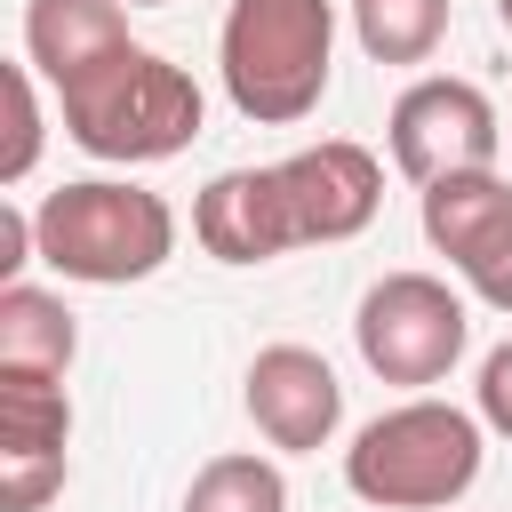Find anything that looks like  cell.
I'll return each mask as SVG.
<instances>
[{"label":"cell","mask_w":512,"mask_h":512,"mask_svg":"<svg viewBox=\"0 0 512 512\" xmlns=\"http://www.w3.org/2000/svg\"><path fill=\"white\" fill-rule=\"evenodd\" d=\"M184 512H288V480H280L272 456L232 448V456H208V464L192 472Z\"/></svg>","instance_id":"cell-14"},{"label":"cell","mask_w":512,"mask_h":512,"mask_svg":"<svg viewBox=\"0 0 512 512\" xmlns=\"http://www.w3.org/2000/svg\"><path fill=\"white\" fill-rule=\"evenodd\" d=\"M384 144H392V168L424 192V184L496 168L504 120H496L488 88H472V80H456V72H424V80L400 88V104H392V120H384Z\"/></svg>","instance_id":"cell-7"},{"label":"cell","mask_w":512,"mask_h":512,"mask_svg":"<svg viewBox=\"0 0 512 512\" xmlns=\"http://www.w3.org/2000/svg\"><path fill=\"white\" fill-rule=\"evenodd\" d=\"M56 112H64V136L88 152V160H120V168H144V160H176L192 136H200V88L184 64H168L160 48L128 40L120 56L88 64L80 80L56 88Z\"/></svg>","instance_id":"cell-2"},{"label":"cell","mask_w":512,"mask_h":512,"mask_svg":"<svg viewBox=\"0 0 512 512\" xmlns=\"http://www.w3.org/2000/svg\"><path fill=\"white\" fill-rule=\"evenodd\" d=\"M128 48V8L120 0H24V64L64 88L88 64Z\"/></svg>","instance_id":"cell-10"},{"label":"cell","mask_w":512,"mask_h":512,"mask_svg":"<svg viewBox=\"0 0 512 512\" xmlns=\"http://www.w3.org/2000/svg\"><path fill=\"white\" fill-rule=\"evenodd\" d=\"M504 224H512V184H504L496 168H472V176L424 184V240H432L456 272L488 264V248L504 240Z\"/></svg>","instance_id":"cell-11"},{"label":"cell","mask_w":512,"mask_h":512,"mask_svg":"<svg viewBox=\"0 0 512 512\" xmlns=\"http://www.w3.org/2000/svg\"><path fill=\"white\" fill-rule=\"evenodd\" d=\"M40 160V88L32 64H8V152H0V184H24Z\"/></svg>","instance_id":"cell-15"},{"label":"cell","mask_w":512,"mask_h":512,"mask_svg":"<svg viewBox=\"0 0 512 512\" xmlns=\"http://www.w3.org/2000/svg\"><path fill=\"white\" fill-rule=\"evenodd\" d=\"M32 240L48 272L80 288H128L176 256V208L128 176H80L32 208Z\"/></svg>","instance_id":"cell-4"},{"label":"cell","mask_w":512,"mask_h":512,"mask_svg":"<svg viewBox=\"0 0 512 512\" xmlns=\"http://www.w3.org/2000/svg\"><path fill=\"white\" fill-rule=\"evenodd\" d=\"M352 40L376 64H424L448 40V0H352Z\"/></svg>","instance_id":"cell-13"},{"label":"cell","mask_w":512,"mask_h":512,"mask_svg":"<svg viewBox=\"0 0 512 512\" xmlns=\"http://www.w3.org/2000/svg\"><path fill=\"white\" fill-rule=\"evenodd\" d=\"M32 256H40V240H32V216H24V208H8V216H0V272L16 280Z\"/></svg>","instance_id":"cell-18"},{"label":"cell","mask_w":512,"mask_h":512,"mask_svg":"<svg viewBox=\"0 0 512 512\" xmlns=\"http://www.w3.org/2000/svg\"><path fill=\"white\" fill-rule=\"evenodd\" d=\"M216 72L240 120L296 128L320 112L336 72V0H232L216 32Z\"/></svg>","instance_id":"cell-3"},{"label":"cell","mask_w":512,"mask_h":512,"mask_svg":"<svg viewBox=\"0 0 512 512\" xmlns=\"http://www.w3.org/2000/svg\"><path fill=\"white\" fill-rule=\"evenodd\" d=\"M240 400H248V424H256L272 448H288V456L328 448L336 424H344V384H336V368H328L312 344H264V352L248 360Z\"/></svg>","instance_id":"cell-9"},{"label":"cell","mask_w":512,"mask_h":512,"mask_svg":"<svg viewBox=\"0 0 512 512\" xmlns=\"http://www.w3.org/2000/svg\"><path fill=\"white\" fill-rule=\"evenodd\" d=\"M120 8H160V0H120Z\"/></svg>","instance_id":"cell-20"},{"label":"cell","mask_w":512,"mask_h":512,"mask_svg":"<svg viewBox=\"0 0 512 512\" xmlns=\"http://www.w3.org/2000/svg\"><path fill=\"white\" fill-rule=\"evenodd\" d=\"M352 344L384 384H440L472 344V312L432 272H384L352 312Z\"/></svg>","instance_id":"cell-6"},{"label":"cell","mask_w":512,"mask_h":512,"mask_svg":"<svg viewBox=\"0 0 512 512\" xmlns=\"http://www.w3.org/2000/svg\"><path fill=\"white\" fill-rule=\"evenodd\" d=\"M496 24H504V32H512V0H496Z\"/></svg>","instance_id":"cell-19"},{"label":"cell","mask_w":512,"mask_h":512,"mask_svg":"<svg viewBox=\"0 0 512 512\" xmlns=\"http://www.w3.org/2000/svg\"><path fill=\"white\" fill-rule=\"evenodd\" d=\"M472 400H480L472 416H480L496 440H512V336H504V344L480 360V384H472Z\"/></svg>","instance_id":"cell-16"},{"label":"cell","mask_w":512,"mask_h":512,"mask_svg":"<svg viewBox=\"0 0 512 512\" xmlns=\"http://www.w3.org/2000/svg\"><path fill=\"white\" fill-rule=\"evenodd\" d=\"M80 352V328L64 312V296L32 288V280H8L0 288V368H24V376H64Z\"/></svg>","instance_id":"cell-12"},{"label":"cell","mask_w":512,"mask_h":512,"mask_svg":"<svg viewBox=\"0 0 512 512\" xmlns=\"http://www.w3.org/2000/svg\"><path fill=\"white\" fill-rule=\"evenodd\" d=\"M464 288H472L480 304H496V312H512V224H504V240L488 248V264H472V272H464Z\"/></svg>","instance_id":"cell-17"},{"label":"cell","mask_w":512,"mask_h":512,"mask_svg":"<svg viewBox=\"0 0 512 512\" xmlns=\"http://www.w3.org/2000/svg\"><path fill=\"white\" fill-rule=\"evenodd\" d=\"M384 208V160L352 136L288 152L272 168H224L192 200V240L216 264H272L288 248H328L368 232Z\"/></svg>","instance_id":"cell-1"},{"label":"cell","mask_w":512,"mask_h":512,"mask_svg":"<svg viewBox=\"0 0 512 512\" xmlns=\"http://www.w3.org/2000/svg\"><path fill=\"white\" fill-rule=\"evenodd\" d=\"M72 392L64 376H24L0 368V512H40L64 496L72 472Z\"/></svg>","instance_id":"cell-8"},{"label":"cell","mask_w":512,"mask_h":512,"mask_svg":"<svg viewBox=\"0 0 512 512\" xmlns=\"http://www.w3.org/2000/svg\"><path fill=\"white\" fill-rule=\"evenodd\" d=\"M480 416L456 400H400L344 448V488L376 512H448L480 480Z\"/></svg>","instance_id":"cell-5"}]
</instances>
